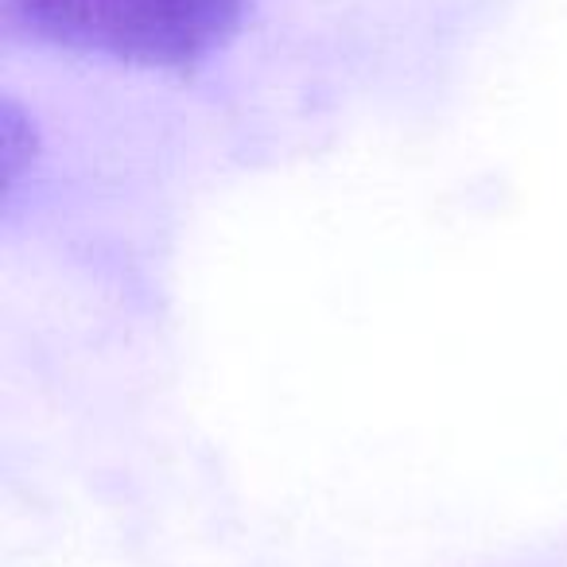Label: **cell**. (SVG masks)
Returning a JSON list of instances; mask_svg holds the SVG:
<instances>
[{
  "label": "cell",
  "instance_id": "6da1fadb",
  "mask_svg": "<svg viewBox=\"0 0 567 567\" xmlns=\"http://www.w3.org/2000/svg\"><path fill=\"white\" fill-rule=\"evenodd\" d=\"M252 0H4L12 32L144 71H195L249 17Z\"/></svg>",
  "mask_w": 567,
  "mask_h": 567
}]
</instances>
